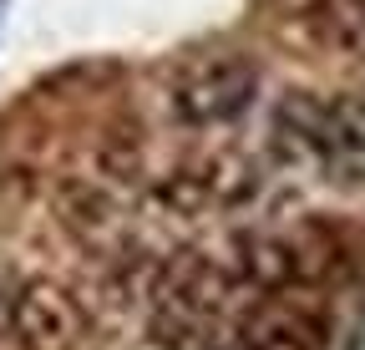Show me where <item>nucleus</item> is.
Returning <instances> with one entry per match:
<instances>
[{
	"instance_id": "nucleus-1",
	"label": "nucleus",
	"mask_w": 365,
	"mask_h": 350,
	"mask_svg": "<svg viewBox=\"0 0 365 350\" xmlns=\"http://www.w3.org/2000/svg\"><path fill=\"white\" fill-rule=\"evenodd\" d=\"M223 264L259 294H304L340 269V244L325 229H259L239 234Z\"/></svg>"
},
{
	"instance_id": "nucleus-2",
	"label": "nucleus",
	"mask_w": 365,
	"mask_h": 350,
	"mask_svg": "<svg viewBox=\"0 0 365 350\" xmlns=\"http://www.w3.org/2000/svg\"><path fill=\"white\" fill-rule=\"evenodd\" d=\"M6 335L16 350H86L91 315L61 279H26L6 304Z\"/></svg>"
},
{
	"instance_id": "nucleus-3",
	"label": "nucleus",
	"mask_w": 365,
	"mask_h": 350,
	"mask_svg": "<svg viewBox=\"0 0 365 350\" xmlns=\"http://www.w3.org/2000/svg\"><path fill=\"white\" fill-rule=\"evenodd\" d=\"M289 148L304 158H365V92L360 97H304L289 92L274 112Z\"/></svg>"
},
{
	"instance_id": "nucleus-4",
	"label": "nucleus",
	"mask_w": 365,
	"mask_h": 350,
	"mask_svg": "<svg viewBox=\"0 0 365 350\" xmlns=\"http://www.w3.org/2000/svg\"><path fill=\"white\" fill-rule=\"evenodd\" d=\"M259 97V66L244 56L203 61L173 86V117L182 127H223L239 122Z\"/></svg>"
},
{
	"instance_id": "nucleus-5",
	"label": "nucleus",
	"mask_w": 365,
	"mask_h": 350,
	"mask_svg": "<svg viewBox=\"0 0 365 350\" xmlns=\"http://www.w3.org/2000/svg\"><path fill=\"white\" fill-rule=\"evenodd\" d=\"M234 335L244 350H325L330 315L299 294H264L234 315Z\"/></svg>"
},
{
	"instance_id": "nucleus-6",
	"label": "nucleus",
	"mask_w": 365,
	"mask_h": 350,
	"mask_svg": "<svg viewBox=\"0 0 365 350\" xmlns=\"http://www.w3.org/2000/svg\"><path fill=\"white\" fill-rule=\"evenodd\" d=\"M163 330V345L168 350H244L234 325L228 330H213V325H178V320H158Z\"/></svg>"
}]
</instances>
